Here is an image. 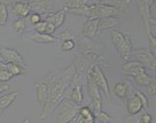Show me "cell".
I'll list each match as a JSON object with an SVG mask.
<instances>
[{
	"instance_id": "6da1fadb",
	"label": "cell",
	"mask_w": 156,
	"mask_h": 123,
	"mask_svg": "<svg viewBox=\"0 0 156 123\" xmlns=\"http://www.w3.org/2000/svg\"><path fill=\"white\" fill-rule=\"evenodd\" d=\"M75 73H76V67L73 63L66 67L62 71L52 75V78L48 83V99L43 110L40 112L39 118H46L68 97L69 86Z\"/></svg>"
},
{
	"instance_id": "7a4b0ae2",
	"label": "cell",
	"mask_w": 156,
	"mask_h": 123,
	"mask_svg": "<svg viewBox=\"0 0 156 123\" xmlns=\"http://www.w3.org/2000/svg\"><path fill=\"white\" fill-rule=\"evenodd\" d=\"M110 39L116 49L117 53L123 60H127L132 55L133 52V45L126 32H123L121 30L114 29L110 32Z\"/></svg>"
},
{
	"instance_id": "3957f363",
	"label": "cell",
	"mask_w": 156,
	"mask_h": 123,
	"mask_svg": "<svg viewBox=\"0 0 156 123\" xmlns=\"http://www.w3.org/2000/svg\"><path fill=\"white\" fill-rule=\"evenodd\" d=\"M85 82H86V76L76 71L73 77V81L70 83V86H69L68 99L77 106L82 105L84 101L83 86Z\"/></svg>"
},
{
	"instance_id": "277c9868",
	"label": "cell",
	"mask_w": 156,
	"mask_h": 123,
	"mask_svg": "<svg viewBox=\"0 0 156 123\" xmlns=\"http://www.w3.org/2000/svg\"><path fill=\"white\" fill-rule=\"evenodd\" d=\"M100 59V58H99ZM99 61V60H98ZM87 76H90L91 78L95 82V84L98 85V88L100 89L101 92H103V94L106 96L107 101H112V93H110V89H109V84H108V79L106 77V75L103 73L101 66L95 62L92 67L90 68L87 73Z\"/></svg>"
},
{
	"instance_id": "5b68a950",
	"label": "cell",
	"mask_w": 156,
	"mask_h": 123,
	"mask_svg": "<svg viewBox=\"0 0 156 123\" xmlns=\"http://www.w3.org/2000/svg\"><path fill=\"white\" fill-rule=\"evenodd\" d=\"M79 107L73 103L68 98H66L58 105V113H56V123L71 122L78 115Z\"/></svg>"
},
{
	"instance_id": "8992f818",
	"label": "cell",
	"mask_w": 156,
	"mask_h": 123,
	"mask_svg": "<svg viewBox=\"0 0 156 123\" xmlns=\"http://www.w3.org/2000/svg\"><path fill=\"white\" fill-rule=\"evenodd\" d=\"M86 83H87V91L88 96L91 99V103L93 107V113L94 115L100 113L102 110V98H101V91L98 88L95 82L93 81L90 76L86 75Z\"/></svg>"
},
{
	"instance_id": "52a82bcc",
	"label": "cell",
	"mask_w": 156,
	"mask_h": 123,
	"mask_svg": "<svg viewBox=\"0 0 156 123\" xmlns=\"http://www.w3.org/2000/svg\"><path fill=\"white\" fill-rule=\"evenodd\" d=\"M52 78V75L47 74L46 76L41 77L36 82V94H37V103L40 108V112L43 110L45 105L48 99V83Z\"/></svg>"
},
{
	"instance_id": "ba28073f",
	"label": "cell",
	"mask_w": 156,
	"mask_h": 123,
	"mask_svg": "<svg viewBox=\"0 0 156 123\" xmlns=\"http://www.w3.org/2000/svg\"><path fill=\"white\" fill-rule=\"evenodd\" d=\"M132 55L134 56L136 61H138L139 63H141L145 68H148L156 71V59L151 55L149 52V49H133Z\"/></svg>"
},
{
	"instance_id": "9c48e42d",
	"label": "cell",
	"mask_w": 156,
	"mask_h": 123,
	"mask_svg": "<svg viewBox=\"0 0 156 123\" xmlns=\"http://www.w3.org/2000/svg\"><path fill=\"white\" fill-rule=\"evenodd\" d=\"M78 54L85 55H101L100 54V45L93 42V39L80 37L78 43Z\"/></svg>"
},
{
	"instance_id": "30bf717a",
	"label": "cell",
	"mask_w": 156,
	"mask_h": 123,
	"mask_svg": "<svg viewBox=\"0 0 156 123\" xmlns=\"http://www.w3.org/2000/svg\"><path fill=\"white\" fill-rule=\"evenodd\" d=\"M0 55L2 56V60L6 63H15L25 68V62L23 56L20 54L15 49L2 47V49H0Z\"/></svg>"
},
{
	"instance_id": "8fae6325",
	"label": "cell",
	"mask_w": 156,
	"mask_h": 123,
	"mask_svg": "<svg viewBox=\"0 0 156 123\" xmlns=\"http://www.w3.org/2000/svg\"><path fill=\"white\" fill-rule=\"evenodd\" d=\"M151 1H148V0H138L136 1V5L138 7V10H139V14L141 16L142 23L146 28L147 34L151 32Z\"/></svg>"
},
{
	"instance_id": "7c38bea8",
	"label": "cell",
	"mask_w": 156,
	"mask_h": 123,
	"mask_svg": "<svg viewBox=\"0 0 156 123\" xmlns=\"http://www.w3.org/2000/svg\"><path fill=\"white\" fill-rule=\"evenodd\" d=\"M29 6L31 13H37L40 15H47L52 14L54 9V2L52 0H45V1H29Z\"/></svg>"
},
{
	"instance_id": "4fadbf2b",
	"label": "cell",
	"mask_w": 156,
	"mask_h": 123,
	"mask_svg": "<svg viewBox=\"0 0 156 123\" xmlns=\"http://www.w3.org/2000/svg\"><path fill=\"white\" fill-rule=\"evenodd\" d=\"M121 70H122L123 74L130 76V77H136L138 75L146 73V68L136 60H129L125 63H123Z\"/></svg>"
},
{
	"instance_id": "5bb4252c",
	"label": "cell",
	"mask_w": 156,
	"mask_h": 123,
	"mask_svg": "<svg viewBox=\"0 0 156 123\" xmlns=\"http://www.w3.org/2000/svg\"><path fill=\"white\" fill-rule=\"evenodd\" d=\"M99 21L100 20H87L83 25L82 37L93 39L94 37L99 36Z\"/></svg>"
},
{
	"instance_id": "9a60e30c",
	"label": "cell",
	"mask_w": 156,
	"mask_h": 123,
	"mask_svg": "<svg viewBox=\"0 0 156 123\" xmlns=\"http://www.w3.org/2000/svg\"><path fill=\"white\" fill-rule=\"evenodd\" d=\"M12 13L16 15L19 19L29 17L31 14L29 1H14L13 7H12Z\"/></svg>"
},
{
	"instance_id": "2e32d148",
	"label": "cell",
	"mask_w": 156,
	"mask_h": 123,
	"mask_svg": "<svg viewBox=\"0 0 156 123\" xmlns=\"http://www.w3.org/2000/svg\"><path fill=\"white\" fill-rule=\"evenodd\" d=\"M142 109H144V105H142L141 100L136 96H132V97L127 98L126 110L130 115H138V114H140Z\"/></svg>"
},
{
	"instance_id": "e0dca14e",
	"label": "cell",
	"mask_w": 156,
	"mask_h": 123,
	"mask_svg": "<svg viewBox=\"0 0 156 123\" xmlns=\"http://www.w3.org/2000/svg\"><path fill=\"white\" fill-rule=\"evenodd\" d=\"M66 14H67V9L63 8V9L58 10V12H53L52 14L47 15L45 17V20L48 21L51 24H53L55 27V29H58V28H60L64 23V21H66Z\"/></svg>"
},
{
	"instance_id": "ac0fdd59",
	"label": "cell",
	"mask_w": 156,
	"mask_h": 123,
	"mask_svg": "<svg viewBox=\"0 0 156 123\" xmlns=\"http://www.w3.org/2000/svg\"><path fill=\"white\" fill-rule=\"evenodd\" d=\"M34 31L37 32V34H49V36H52L54 34V31H55V27L53 24H51L48 21L46 20H43L41 22H39L38 24L34 25Z\"/></svg>"
},
{
	"instance_id": "d6986e66",
	"label": "cell",
	"mask_w": 156,
	"mask_h": 123,
	"mask_svg": "<svg viewBox=\"0 0 156 123\" xmlns=\"http://www.w3.org/2000/svg\"><path fill=\"white\" fill-rule=\"evenodd\" d=\"M17 97H19V91H14V92H9V93L0 96V112L8 108Z\"/></svg>"
},
{
	"instance_id": "ffe728a7",
	"label": "cell",
	"mask_w": 156,
	"mask_h": 123,
	"mask_svg": "<svg viewBox=\"0 0 156 123\" xmlns=\"http://www.w3.org/2000/svg\"><path fill=\"white\" fill-rule=\"evenodd\" d=\"M29 39L38 43V44H51V43H55L58 42V38L55 36H49V34H29Z\"/></svg>"
},
{
	"instance_id": "44dd1931",
	"label": "cell",
	"mask_w": 156,
	"mask_h": 123,
	"mask_svg": "<svg viewBox=\"0 0 156 123\" xmlns=\"http://www.w3.org/2000/svg\"><path fill=\"white\" fill-rule=\"evenodd\" d=\"M129 91H130V88H129V85H127V82H118V83L115 84L114 90H112L114 94L116 96L117 98L122 99V100L127 98Z\"/></svg>"
},
{
	"instance_id": "7402d4cb",
	"label": "cell",
	"mask_w": 156,
	"mask_h": 123,
	"mask_svg": "<svg viewBox=\"0 0 156 123\" xmlns=\"http://www.w3.org/2000/svg\"><path fill=\"white\" fill-rule=\"evenodd\" d=\"M119 23V21L117 17H106V19H101L99 21V34L102 32L103 30L112 29V28H116Z\"/></svg>"
},
{
	"instance_id": "603a6c76",
	"label": "cell",
	"mask_w": 156,
	"mask_h": 123,
	"mask_svg": "<svg viewBox=\"0 0 156 123\" xmlns=\"http://www.w3.org/2000/svg\"><path fill=\"white\" fill-rule=\"evenodd\" d=\"M153 77L151 75H148L147 73L141 75H138L136 77H132V82L136 84V85H139V86H145V88H148L151 83H153Z\"/></svg>"
},
{
	"instance_id": "cb8c5ba5",
	"label": "cell",
	"mask_w": 156,
	"mask_h": 123,
	"mask_svg": "<svg viewBox=\"0 0 156 123\" xmlns=\"http://www.w3.org/2000/svg\"><path fill=\"white\" fill-rule=\"evenodd\" d=\"M6 69H7L13 76H19V75L27 74V68L21 67V66L15 64V63H6Z\"/></svg>"
},
{
	"instance_id": "d4e9b609",
	"label": "cell",
	"mask_w": 156,
	"mask_h": 123,
	"mask_svg": "<svg viewBox=\"0 0 156 123\" xmlns=\"http://www.w3.org/2000/svg\"><path fill=\"white\" fill-rule=\"evenodd\" d=\"M13 78V75L6 69V62H0V83L6 84Z\"/></svg>"
},
{
	"instance_id": "484cf974",
	"label": "cell",
	"mask_w": 156,
	"mask_h": 123,
	"mask_svg": "<svg viewBox=\"0 0 156 123\" xmlns=\"http://www.w3.org/2000/svg\"><path fill=\"white\" fill-rule=\"evenodd\" d=\"M88 1L85 0H67L64 1V8L66 9H77L83 6L87 5Z\"/></svg>"
},
{
	"instance_id": "4316f807",
	"label": "cell",
	"mask_w": 156,
	"mask_h": 123,
	"mask_svg": "<svg viewBox=\"0 0 156 123\" xmlns=\"http://www.w3.org/2000/svg\"><path fill=\"white\" fill-rule=\"evenodd\" d=\"M12 27H13V30L17 34H21L24 32V30L27 29V22H25L24 19H16L15 21H13L12 23Z\"/></svg>"
},
{
	"instance_id": "83f0119b",
	"label": "cell",
	"mask_w": 156,
	"mask_h": 123,
	"mask_svg": "<svg viewBox=\"0 0 156 123\" xmlns=\"http://www.w3.org/2000/svg\"><path fill=\"white\" fill-rule=\"evenodd\" d=\"M8 20V8L5 1H0V23L1 25H5Z\"/></svg>"
},
{
	"instance_id": "f1b7e54d",
	"label": "cell",
	"mask_w": 156,
	"mask_h": 123,
	"mask_svg": "<svg viewBox=\"0 0 156 123\" xmlns=\"http://www.w3.org/2000/svg\"><path fill=\"white\" fill-rule=\"evenodd\" d=\"M58 40H70V39H73V37H75V32H73V30L71 28H68V29L63 30L62 32H60L58 34L55 36Z\"/></svg>"
},
{
	"instance_id": "f546056e",
	"label": "cell",
	"mask_w": 156,
	"mask_h": 123,
	"mask_svg": "<svg viewBox=\"0 0 156 123\" xmlns=\"http://www.w3.org/2000/svg\"><path fill=\"white\" fill-rule=\"evenodd\" d=\"M78 115L83 118H93L94 113H93V110L91 109L90 106H83V107H80L79 110H78Z\"/></svg>"
},
{
	"instance_id": "4dcf8cb0",
	"label": "cell",
	"mask_w": 156,
	"mask_h": 123,
	"mask_svg": "<svg viewBox=\"0 0 156 123\" xmlns=\"http://www.w3.org/2000/svg\"><path fill=\"white\" fill-rule=\"evenodd\" d=\"M94 116H95V120H98L100 123H110L112 120V116L107 112H105V110H101L100 113L95 114Z\"/></svg>"
},
{
	"instance_id": "1f68e13d",
	"label": "cell",
	"mask_w": 156,
	"mask_h": 123,
	"mask_svg": "<svg viewBox=\"0 0 156 123\" xmlns=\"http://www.w3.org/2000/svg\"><path fill=\"white\" fill-rule=\"evenodd\" d=\"M148 43H149V52L156 59V37L153 34V32L148 34Z\"/></svg>"
},
{
	"instance_id": "d6a6232c",
	"label": "cell",
	"mask_w": 156,
	"mask_h": 123,
	"mask_svg": "<svg viewBox=\"0 0 156 123\" xmlns=\"http://www.w3.org/2000/svg\"><path fill=\"white\" fill-rule=\"evenodd\" d=\"M75 49H76V43H75L73 39L64 40V42H62V44H61V49L63 52H70V51H73Z\"/></svg>"
},
{
	"instance_id": "836d02e7",
	"label": "cell",
	"mask_w": 156,
	"mask_h": 123,
	"mask_svg": "<svg viewBox=\"0 0 156 123\" xmlns=\"http://www.w3.org/2000/svg\"><path fill=\"white\" fill-rule=\"evenodd\" d=\"M133 92H134V96H136L138 98L141 100L142 105H144V109L148 108V99H147L146 94H144L142 92H139V91H136V90H133Z\"/></svg>"
},
{
	"instance_id": "e575fe53",
	"label": "cell",
	"mask_w": 156,
	"mask_h": 123,
	"mask_svg": "<svg viewBox=\"0 0 156 123\" xmlns=\"http://www.w3.org/2000/svg\"><path fill=\"white\" fill-rule=\"evenodd\" d=\"M29 21L32 23L34 25L38 24L39 22H41V15L40 14H37V13H31L29 16Z\"/></svg>"
},
{
	"instance_id": "d590c367",
	"label": "cell",
	"mask_w": 156,
	"mask_h": 123,
	"mask_svg": "<svg viewBox=\"0 0 156 123\" xmlns=\"http://www.w3.org/2000/svg\"><path fill=\"white\" fill-rule=\"evenodd\" d=\"M151 24L153 22H156V0L151 2Z\"/></svg>"
},
{
	"instance_id": "8d00e7d4",
	"label": "cell",
	"mask_w": 156,
	"mask_h": 123,
	"mask_svg": "<svg viewBox=\"0 0 156 123\" xmlns=\"http://www.w3.org/2000/svg\"><path fill=\"white\" fill-rule=\"evenodd\" d=\"M139 123H153V116L148 112H145L140 116V122Z\"/></svg>"
},
{
	"instance_id": "74e56055",
	"label": "cell",
	"mask_w": 156,
	"mask_h": 123,
	"mask_svg": "<svg viewBox=\"0 0 156 123\" xmlns=\"http://www.w3.org/2000/svg\"><path fill=\"white\" fill-rule=\"evenodd\" d=\"M147 92L151 94V97L156 98V77L153 79V83L147 88Z\"/></svg>"
},
{
	"instance_id": "f35d334b",
	"label": "cell",
	"mask_w": 156,
	"mask_h": 123,
	"mask_svg": "<svg viewBox=\"0 0 156 123\" xmlns=\"http://www.w3.org/2000/svg\"><path fill=\"white\" fill-rule=\"evenodd\" d=\"M140 122V118H136V115H130L125 118V120L122 123H139Z\"/></svg>"
},
{
	"instance_id": "ab89813d",
	"label": "cell",
	"mask_w": 156,
	"mask_h": 123,
	"mask_svg": "<svg viewBox=\"0 0 156 123\" xmlns=\"http://www.w3.org/2000/svg\"><path fill=\"white\" fill-rule=\"evenodd\" d=\"M8 89H9V86L7 84H0V94L2 93V92H5V91H7Z\"/></svg>"
},
{
	"instance_id": "60d3db41",
	"label": "cell",
	"mask_w": 156,
	"mask_h": 123,
	"mask_svg": "<svg viewBox=\"0 0 156 123\" xmlns=\"http://www.w3.org/2000/svg\"><path fill=\"white\" fill-rule=\"evenodd\" d=\"M22 123H30V121H29V120H24V121H23Z\"/></svg>"
},
{
	"instance_id": "b9f144b4",
	"label": "cell",
	"mask_w": 156,
	"mask_h": 123,
	"mask_svg": "<svg viewBox=\"0 0 156 123\" xmlns=\"http://www.w3.org/2000/svg\"><path fill=\"white\" fill-rule=\"evenodd\" d=\"M0 62H4V60H2V56L0 55Z\"/></svg>"
},
{
	"instance_id": "7bdbcfd3",
	"label": "cell",
	"mask_w": 156,
	"mask_h": 123,
	"mask_svg": "<svg viewBox=\"0 0 156 123\" xmlns=\"http://www.w3.org/2000/svg\"><path fill=\"white\" fill-rule=\"evenodd\" d=\"M151 25H155V27H156V22H153V23H151Z\"/></svg>"
},
{
	"instance_id": "ee69618b",
	"label": "cell",
	"mask_w": 156,
	"mask_h": 123,
	"mask_svg": "<svg viewBox=\"0 0 156 123\" xmlns=\"http://www.w3.org/2000/svg\"><path fill=\"white\" fill-rule=\"evenodd\" d=\"M66 123H71V122H66Z\"/></svg>"
},
{
	"instance_id": "f6af8a7d",
	"label": "cell",
	"mask_w": 156,
	"mask_h": 123,
	"mask_svg": "<svg viewBox=\"0 0 156 123\" xmlns=\"http://www.w3.org/2000/svg\"><path fill=\"white\" fill-rule=\"evenodd\" d=\"M0 25H1V23H0Z\"/></svg>"
}]
</instances>
